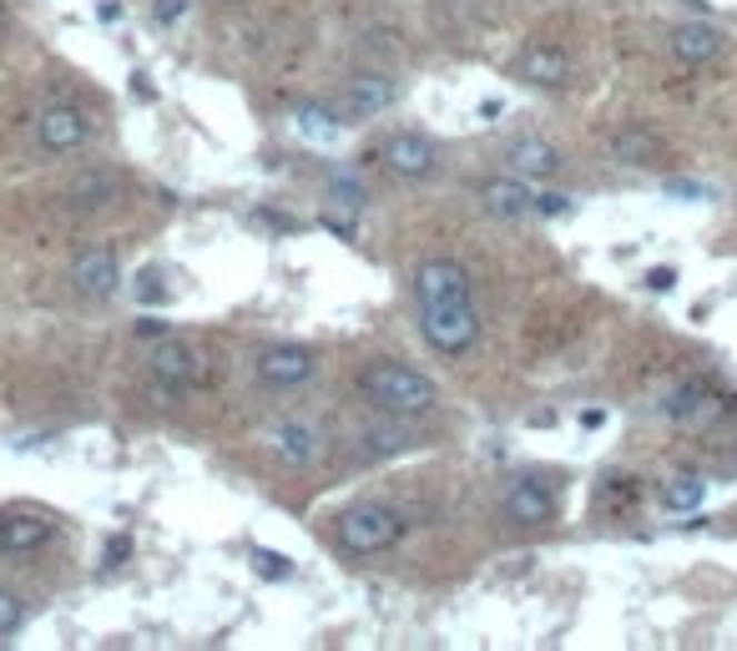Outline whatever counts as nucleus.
Listing matches in <instances>:
<instances>
[{"instance_id": "nucleus-1", "label": "nucleus", "mask_w": 737, "mask_h": 651, "mask_svg": "<svg viewBox=\"0 0 737 651\" xmlns=\"http://www.w3.org/2000/svg\"><path fill=\"white\" fill-rule=\"evenodd\" d=\"M419 333L440 359H465L480 343V313H475V283L460 258H429L415 268Z\"/></svg>"}, {"instance_id": "nucleus-2", "label": "nucleus", "mask_w": 737, "mask_h": 651, "mask_svg": "<svg viewBox=\"0 0 737 651\" xmlns=\"http://www.w3.org/2000/svg\"><path fill=\"white\" fill-rule=\"evenodd\" d=\"M359 394L379 414H399V420H419V414H429L440 404V384L429 374H419L415 364H399V359H375L359 374Z\"/></svg>"}, {"instance_id": "nucleus-3", "label": "nucleus", "mask_w": 737, "mask_h": 651, "mask_svg": "<svg viewBox=\"0 0 737 651\" xmlns=\"http://www.w3.org/2000/svg\"><path fill=\"white\" fill-rule=\"evenodd\" d=\"M399 535H405V515L395 505H385V500H359V505H349L333 520V541H339L343 555L395 551Z\"/></svg>"}, {"instance_id": "nucleus-4", "label": "nucleus", "mask_w": 737, "mask_h": 651, "mask_svg": "<svg viewBox=\"0 0 737 651\" xmlns=\"http://www.w3.org/2000/svg\"><path fill=\"white\" fill-rule=\"evenodd\" d=\"M263 444H268V454H273L278 464H288V470H309V464H319L323 454H329V434H323V424L298 420V414L263 424Z\"/></svg>"}, {"instance_id": "nucleus-5", "label": "nucleus", "mask_w": 737, "mask_h": 651, "mask_svg": "<svg viewBox=\"0 0 737 651\" xmlns=\"http://www.w3.org/2000/svg\"><path fill=\"white\" fill-rule=\"evenodd\" d=\"M87 142H91V117L77 107V101H51V107H41V117H36V147H41L46 157H71Z\"/></svg>"}, {"instance_id": "nucleus-6", "label": "nucleus", "mask_w": 737, "mask_h": 651, "mask_svg": "<svg viewBox=\"0 0 737 651\" xmlns=\"http://www.w3.org/2000/svg\"><path fill=\"white\" fill-rule=\"evenodd\" d=\"M253 374L263 389H303L313 374H319V353L309 343H268L263 353L253 359Z\"/></svg>"}, {"instance_id": "nucleus-7", "label": "nucleus", "mask_w": 737, "mask_h": 651, "mask_svg": "<svg viewBox=\"0 0 737 651\" xmlns=\"http://www.w3.org/2000/svg\"><path fill=\"white\" fill-rule=\"evenodd\" d=\"M395 97H399L395 81L379 77V71H363V77H353L349 87L329 101V107H333V117H339L343 127H353V122H369V117L389 111V107H395Z\"/></svg>"}, {"instance_id": "nucleus-8", "label": "nucleus", "mask_w": 737, "mask_h": 651, "mask_svg": "<svg viewBox=\"0 0 737 651\" xmlns=\"http://www.w3.org/2000/svg\"><path fill=\"white\" fill-rule=\"evenodd\" d=\"M500 515H506L510 525H550V520H556V490L536 475L510 480L506 495H500Z\"/></svg>"}, {"instance_id": "nucleus-9", "label": "nucleus", "mask_w": 737, "mask_h": 651, "mask_svg": "<svg viewBox=\"0 0 737 651\" xmlns=\"http://www.w3.org/2000/svg\"><path fill=\"white\" fill-rule=\"evenodd\" d=\"M152 379L162 389H172V394H182V389H192L202 379V353L192 349L188 339H157V349H152Z\"/></svg>"}, {"instance_id": "nucleus-10", "label": "nucleus", "mask_w": 737, "mask_h": 651, "mask_svg": "<svg viewBox=\"0 0 737 651\" xmlns=\"http://www.w3.org/2000/svg\"><path fill=\"white\" fill-rule=\"evenodd\" d=\"M475 198H480V208L490 212V218H500V222L536 218V188H530L526 177H516V172L480 182V188H475Z\"/></svg>"}, {"instance_id": "nucleus-11", "label": "nucleus", "mask_w": 737, "mask_h": 651, "mask_svg": "<svg viewBox=\"0 0 737 651\" xmlns=\"http://www.w3.org/2000/svg\"><path fill=\"white\" fill-rule=\"evenodd\" d=\"M121 283V263L111 248H87V253H77V263H71V288H77V299L87 303H101L111 299Z\"/></svg>"}, {"instance_id": "nucleus-12", "label": "nucleus", "mask_w": 737, "mask_h": 651, "mask_svg": "<svg viewBox=\"0 0 737 651\" xmlns=\"http://www.w3.org/2000/svg\"><path fill=\"white\" fill-rule=\"evenodd\" d=\"M385 167L405 182H425L435 167H440V147L429 142L425 132H395L385 142Z\"/></svg>"}, {"instance_id": "nucleus-13", "label": "nucleus", "mask_w": 737, "mask_h": 651, "mask_svg": "<svg viewBox=\"0 0 737 651\" xmlns=\"http://www.w3.org/2000/svg\"><path fill=\"white\" fill-rule=\"evenodd\" d=\"M661 414H667L671 424H713L727 414V399L693 379V384H677L667 399H661Z\"/></svg>"}, {"instance_id": "nucleus-14", "label": "nucleus", "mask_w": 737, "mask_h": 651, "mask_svg": "<svg viewBox=\"0 0 737 651\" xmlns=\"http://www.w3.org/2000/svg\"><path fill=\"white\" fill-rule=\"evenodd\" d=\"M506 167L516 177H526V182H546V177H556L566 167V152L556 142H546V137H516L506 147Z\"/></svg>"}, {"instance_id": "nucleus-15", "label": "nucleus", "mask_w": 737, "mask_h": 651, "mask_svg": "<svg viewBox=\"0 0 737 651\" xmlns=\"http://www.w3.org/2000/svg\"><path fill=\"white\" fill-rule=\"evenodd\" d=\"M516 71H520V81H530V87H540V91H561L566 81H571V56L561 51V46H526L520 51V61H516Z\"/></svg>"}, {"instance_id": "nucleus-16", "label": "nucleus", "mask_w": 737, "mask_h": 651, "mask_svg": "<svg viewBox=\"0 0 737 651\" xmlns=\"http://www.w3.org/2000/svg\"><path fill=\"white\" fill-rule=\"evenodd\" d=\"M671 56L683 61V67H713L717 56H723V31L707 21H683L677 31L667 36Z\"/></svg>"}, {"instance_id": "nucleus-17", "label": "nucleus", "mask_w": 737, "mask_h": 651, "mask_svg": "<svg viewBox=\"0 0 737 651\" xmlns=\"http://www.w3.org/2000/svg\"><path fill=\"white\" fill-rule=\"evenodd\" d=\"M121 192V182H117V172L111 167H81L77 177L67 182V202L77 212H101L111 198Z\"/></svg>"}, {"instance_id": "nucleus-18", "label": "nucleus", "mask_w": 737, "mask_h": 651, "mask_svg": "<svg viewBox=\"0 0 737 651\" xmlns=\"http://www.w3.org/2000/svg\"><path fill=\"white\" fill-rule=\"evenodd\" d=\"M46 541H51V515L21 510V515L0 520V555H31V551H41Z\"/></svg>"}, {"instance_id": "nucleus-19", "label": "nucleus", "mask_w": 737, "mask_h": 651, "mask_svg": "<svg viewBox=\"0 0 737 651\" xmlns=\"http://www.w3.org/2000/svg\"><path fill=\"white\" fill-rule=\"evenodd\" d=\"M409 444H415V434L405 430V420H399V414H385V424H369V430H359L353 454H359V460H389V454L409 450Z\"/></svg>"}, {"instance_id": "nucleus-20", "label": "nucleus", "mask_w": 737, "mask_h": 651, "mask_svg": "<svg viewBox=\"0 0 737 651\" xmlns=\"http://www.w3.org/2000/svg\"><path fill=\"white\" fill-rule=\"evenodd\" d=\"M611 157H617L621 167H651L661 157V142L647 132V127H621V132L611 137Z\"/></svg>"}, {"instance_id": "nucleus-21", "label": "nucleus", "mask_w": 737, "mask_h": 651, "mask_svg": "<svg viewBox=\"0 0 737 651\" xmlns=\"http://www.w3.org/2000/svg\"><path fill=\"white\" fill-rule=\"evenodd\" d=\"M703 500H707V475H697V470H683V475H671L667 485H661V505H667L671 515L703 510Z\"/></svg>"}, {"instance_id": "nucleus-22", "label": "nucleus", "mask_w": 737, "mask_h": 651, "mask_svg": "<svg viewBox=\"0 0 737 651\" xmlns=\"http://www.w3.org/2000/svg\"><path fill=\"white\" fill-rule=\"evenodd\" d=\"M293 127H298L303 137H319V142H329V137L339 132L343 122L333 117V107H298V111H293Z\"/></svg>"}, {"instance_id": "nucleus-23", "label": "nucleus", "mask_w": 737, "mask_h": 651, "mask_svg": "<svg viewBox=\"0 0 737 651\" xmlns=\"http://www.w3.org/2000/svg\"><path fill=\"white\" fill-rule=\"evenodd\" d=\"M253 571L263 575V581H293V561L278 551H253Z\"/></svg>"}, {"instance_id": "nucleus-24", "label": "nucleus", "mask_w": 737, "mask_h": 651, "mask_svg": "<svg viewBox=\"0 0 737 651\" xmlns=\"http://www.w3.org/2000/svg\"><path fill=\"white\" fill-rule=\"evenodd\" d=\"M26 621V601L16 591H0V637H16Z\"/></svg>"}, {"instance_id": "nucleus-25", "label": "nucleus", "mask_w": 737, "mask_h": 651, "mask_svg": "<svg viewBox=\"0 0 737 651\" xmlns=\"http://www.w3.org/2000/svg\"><path fill=\"white\" fill-rule=\"evenodd\" d=\"M333 202H339V208H349V212H359L363 208V188L359 182H349V177H333Z\"/></svg>"}, {"instance_id": "nucleus-26", "label": "nucleus", "mask_w": 737, "mask_h": 651, "mask_svg": "<svg viewBox=\"0 0 737 651\" xmlns=\"http://www.w3.org/2000/svg\"><path fill=\"white\" fill-rule=\"evenodd\" d=\"M561 212H571L566 192H536V218H561Z\"/></svg>"}, {"instance_id": "nucleus-27", "label": "nucleus", "mask_w": 737, "mask_h": 651, "mask_svg": "<svg viewBox=\"0 0 737 651\" xmlns=\"http://www.w3.org/2000/svg\"><path fill=\"white\" fill-rule=\"evenodd\" d=\"M137 299H142V303H162L167 299L162 273H157V268H147V273H142V283H137Z\"/></svg>"}, {"instance_id": "nucleus-28", "label": "nucleus", "mask_w": 737, "mask_h": 651, "mask_svg": "<svg viewBox=\"0 0 737 651\" xmlns=\"http://www.w3.org/2000/svg\"><path fill=\"white\" fill-rule=\"evenodd\" d=\"M182 11H188V0H152V16H157L162 26L182 21Z\"/></svg>"}, {"instance_id": "nucleus-29", "label": "nucleus", "mask_w": 737, "mask_h": 651, "mask_svg": "<svg viewBox=\"0 0 737 651\" xmlns=\"http://www.w3.org/2000/svg\"><path fill=\"white\" fill-rule=\"evenodd\" d=\"M671 283H677V273H671V268H651V273H647L651 293H671Z\"/></svg>"}, {"instance_id": "nucleus-30", "label": "nucleus", "mask_w": 737, "mask_h": 651, "mask_svg": "<svg viewBox=\"0 0 737 651\" xmlns=\"http://www.w3.org/2000/svg\"><path fill=\"white\" fill-rule=\"evenodd\" d=\"M127 555H132V541H127V535H117V541L107 545V565H121Z\"/></svg>"}, {"instance_id": "nucleus-31", "label": "nucleus", "mask_w": 737, "mask_h": 651, "mask_svg": "<svg viewBox=\"0 0 737 651\" xmlns=\"http://www.w3.org/2000/svg\"><path fill=\"white\" fill-rule=\"evenodd\" d=\"M97 16H101V21H121V6H117V0H101Z\"/></svg>"}, {"instance_id": "nucleus-32", "label": "nucleus", "mask_w": 737, "mask_h": 651, "mask_svg": "<svg viewBox=\"0 0 737 651\" xmlns=\"http://www.w3.org/2000/svg\"><path fill=\"white\" fill-rule=\"evenodd\" d=\"M6 26H11V16H6V6H0V36H6Z\"/></svg>"}]
</instances>
